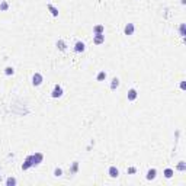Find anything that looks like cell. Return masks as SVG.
<instances>
[{"instance_id":"obj_1","label":"cell","mask_w":186,"mask_h":186,"mask_svg":"<svg viewBox=\"0 0 186 186\" xmlns=\"http://www.w3.org/2000/svg\"><path fill=\"white\" fill-rule=\"evenodd\" d=\"M44 160V154L42 153H35V154H31L25 158L23 164H22V170H28L29 167H34V166H38L39 163H42Z\"/></svg>"},{"instance_id":"obj_2","label":"cell","mask_w":186,"mask_h":186,"mask_svg":"<svg viewBox=\"0 0 186 186\" xmlns=\"http://www.w3.org/2000/svg\"><path fill=\"white\" fill-rule=\"evenodd\" d=\"M63 93H64L63 87H61L60 84H55V86H54V89H52V92H51V96H52L54 99H58V98H61V96H63Z\"/></svg>"},{"instance_id":"obj_3","label":"cell","mask_w":186,"mask_h":186,"mask_svg":"<svg viewBox=\"0 0 186 186\" xmlns=\"http://www.w3.org/2000/svg\"><path fill=\"white\" fill-rule=\"evenodd\" d=\"M42 81H44V77H42L41 73H35V74L32 76V84L34 86H41Z\"/></svg>"},{"instance_id":"obj_4","label":"cell","mask_w":186,"mask_h":186,"mask_svg":"<svg viewBox=\"0 0 186 186\" xmlns=\"http://www.w3.org/2000/svg\"><path fill=\"white\" fill-rule=\"evenodd\" d=\"M134 31H135L134 23H127V25H125V28H124V34H125V35H132V34H134Z\"/></svg>"},{"instance_id":"obj_5","label":"cell","mask_w":186,"mask_h":186,"mask_svg":"<svg viewBox=\"0 0 186 186\" xmlns=\"http://www.w3.org/2000/svg\"><path fill=\"white\" fill-rule=\"evenodd\" d=\"M137 98H138L137 90H135V89H129V90H128V100H129V102H134Z\"/></svg>"},{"instance_id":"obj_6","label":"cell","mask_w":186,"mask_h":186,"mask_svg":"<svg viewBox=\"0 0 186 186\" xmlns=\"http://www.w3.org/2000/svg\"><path fill=\"white\" fill-rule=\"evenodd\" d=\"M93 42H95L96 45L103 44V42H105V35H103V34H96V35H95V38H93Z\"/></svg>"},{"instance_id":"obj_7","label":"cell","mask_w":186,"mask_h":186,"mask_svg":"<svg viewBox=\"0 0 186 186\" xmlns=\"http://www.w3.org/2000/svg\"><path fill=\"white\" fill-rule=\"evenodd\" d=\"M47 9L51 12V15H52L54 18H57V16H58V9H57L52 3H48V4H47Z\"/></svg>"},{"instance_id":"obj_8","label":"cell","mask_w":186,"mask_h":186,"mask_svg":"<svg viewBox=\"0 0 186 186\" xmlns=\"http://www.w3.org/2000/svg\"><path fill=\"white\" fill-rule=\"evenodd\" d=\"M84 50H86V45H84L81 41H77V42H76V45H74V51H76V52H83Z\"/></svg>"},{"instance_id":"obj_9","label":"cell","mask_w":186,"mask_h":186,"mask_svg":"<svg viewBox=\"0 0 186 186\" xmlns=\"http://www.w3.org/2000/svg\"><path fill=\"white\" fill-rule=\"evenodd\" d=\"M108 173H109L111 178H118V176H119V170H118L115 166H111V167H109V172H108Z\"/></svg>"},{"instance_id":"obj_10","label":"cell","mask_w":186,"mask_h":186,"mask_svg":"<svg viewBox=\"0 0 186 186\" xmlns=\"http://www.w3.org/2000/svg\"><path fill=\"white\" fill-rule=\"evenodd\" d=\"M156 176H157V170H156V169H150L149 172H147V180L156 179Z\"/></svg>"},{"instance_id":"obj_11","label":"cell","mask_w":186,"mask_h":186,"mask_svg":"<svg viewBox=\"0 0 186 186\" xmlns=\"http://www.w3.org/2000/svg\"><path fill=\"white\" fill-rule=\"evenodd\" d=\"M118 86H119V79L118 77H113L111 81V90H116Z\"/></svg>"},{"instance_id":"obj_12","label":"cell","mask_w":186,"mask_h":186,"mask_svg":"<svg viewBox=\"0 0 186 186\" xmlns=\"http://www.w3.org/2000/svg\"><path fill=\"white\" fill-rule=\"evenodd\" d=\"M93 32H95V35H96V34H103V32H105V26H103V25H96V26L93 28Z\"/></svg>"},{"instance_id":"obj_13","label":"cell","mask_w":186,"mask_h":186,"mask_svg":"<svg viewBox=\"0 0 186 186\" xmlns=\"http://www.w3.org/2000/svg\"><path fill=\"white\" fill-rule=\"evenodd\" d=\"M57 48H58V50H61V51H66L67 45H66V42H64L63 39H58V41H57Z\"/></svg>"},{"instance_id":"obj_14","label":"cell","mask_w":186,"mask_h":186,"mask_svg":"<svg viewBox=\"0 0 186 186\" xmlns=\"http://www.w3.org/2000/svg\"><path fill=\"white\" fill-rule=\"evenodd\" d=\"M77 170H79V161H74L73 166H71V169H70V173H71V175H76Z\"/></svg>"},{"instance_id":"obj_15","label":"cell","mask_w":186,"mask_h":186,"mask_svg":"<svg viewBox=\"0 0 186 186\" xmlns=\"http://www.w3.org/2000/svg\"><path fill=\"white\" fill-rule=\"evenodd\" d=\"M173 175H175V172H173V169H166V170H164V176H166L167 179H170V178H173Z\"/></svg>"},{"instance_id":"obj_16","label":"cell","mask_w":186,"mask_h":186,"mask_svg":"<svg viewBox=\"0 0 186 186\" xmlns=\"http://www.w3.org/2000/svg\"><path fill=\"white\" fill-rule=\"evenodd\" d=\"M7 9H9V3H7V1H4V0H3V1H0V10H1V12H6Z\"/></svg>"},{"instance_id":"obj_17","label":"cell","mask_w":186,"mask_h":186,"mask_svg":"<svg viewBox=\"0 0 186 186\" xmlns=\"http://www.w3.org/2000/svg\"><path fill=\"white\" fill-rule=\"evenodd\" d=\"M176 169H178L179 172H185L186 170V163L185 161H179V164L176 166Z\"/></svg>"},{"instance_id":"obj_18","label":"cell","mask_w":186,"mask_h":186,"mask_svg":"<svg viewBox=\"0 0 186 186\" xmlns=\"http://www.w3.org/2000/svg\"><path fill=\"white\" fill-rule=\"evenodd\" d=\"M105 79H106V73L105 71H99V74L96 76V80L98 81H103Z\"/></svg>"},{"instance_id":"obj_19","label":"cell","mask_w":186,"mask_h":186,"mask_svg":"<svg viewBox=\"0 0 186 186\" xmlns=\"http://www.w3.org/2000/svg\"><path fill=\"white\" fill-rule=\"evenodd\" d=\"M54 176H55V178L63 176V169H61V167H55V169H54Z\"/></svg>"},{"instance_id":"obj_20","label":"cell","mask_w":186,"mask_h":186,"mask_svg":"<svg viewBox=\"0 0 186 186\" xmlns=\"http://www.w3.org/2000/svg\"><path fill=\"white\" fill-rule=\"evenodd\" d=\"M4 74L6 76H13L15 74V69H13V67H6V69H4Z\"/></svg>"},{"instance_id":"obj_21","label":"cell","mask_w":186,"mask_h":186,"mask_svg":"<svg viewBox=\"0 0 186 186\" xmlns=\"http://www.w3.org/2000/svg\"><path fill=\"white\" fill-rule=\"evenodd\" d=\"M186 26H185V23H182L180 26H179V32H180V37L182 38H185V35H186Z\"/></svg>"},{"instance_id":"obj_22","label":"cell","mask_w":186,"mask_h":186,"mask_svg":"<svg viewBox=\"0 0 186 186\" xmlns=\"http://www.w3.org/2000/svg\"><path fill=\"white\" fill-rule=\"evenodd\" d=\"M6 185L7 186H15L16 185V179H15V178H9V179L6 180Z\"/></svg>"},{"instance_id":"obj_23","label":"cell","mask_w":186,"mask_h":186,"mask_svg":"<svg viewBox=\"0 0 186 186\" xmlns=\"http://www.w3.org/2000/svg\"><path fill=\"white\" fill-rule=\"evenodd\" d=\"M135 172H137V170H135V167H129V169H128V173H131V175H132V173H135Z\"/></svg>"},{"instance_id":"obj_24","label":"cell","mask_w":186,"mask_h":186,"mask_svg":"<svg viewBox=\"0 0 186 186\" xmlns=\"http://www.w3.org/2000/svg\"><path fill=\"white\" fill-rule=\"evenodd\" d=\"M180 89H182V90L186 89V81H182V83H180Z\"/></svg>"},{"instance_id":"obj_25","label":"cell","mask_w":186,"mask_h":186,"mask_svg":"<svg viewBox=\"0 0 186 186\" xmlns=\"http://www.w3.org/2000/svg\"><path fill=\"white\" fill-rule=\"evenodd\" d=\"M186 3V0H182V4H185Z\"/></svg>"},{"instance_id":"obj_26","label":"cell","mask_w":186,"mask_h":186,"mask_svg":"<svg viewBox=\"0 0 186 186\" xmlns=\"http://www.w3.org/2000/svg\"><path fill=\"white\" fill-rule=\"evenodd\" d=\"M0 180H1V175H0Z\"/></svg>"}]
</instances>
